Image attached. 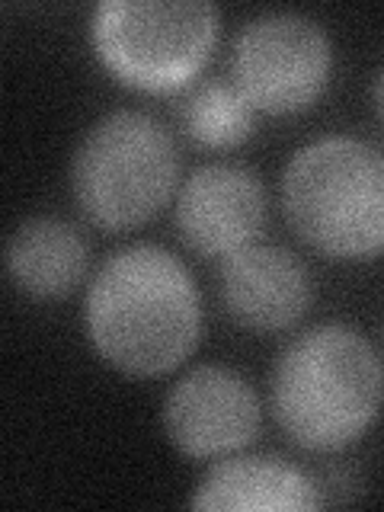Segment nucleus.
Masks as SVG:
<instances>
[{"instance_id":"1","label":"nucleus","mask_w":384,"mask_h":512,"mask_svg":"<svg viewBox=\"0 0 384 512\" xmlns=\"http://www.w3.org/2000/svg\"><path fill=\"white\" fill-rule=\"evenodd\" d=\"M84 324L106 365L135 378L173 372L199 343L196 282L164 247H125L93 276Z\"/></svg>"},{"instance_id":"2","label":"nucleus","mask_w":384,"mask_h":512,"mask_svg":"<svg viewBox=\"0 0 384 512\" xmlns=\"http://www.w3.org/2000/svg\"><path fill=\"white\" fill-rule=\"evenodd\" d=\"M276 423L308 452H336L365 436L384 400V368L372 343L346 324L295 336L272 365Z\"/></svg>"},{"instance_id":"3","label":"nucleus","mask_w":384,"mask_h":512,"mask_svg":"<svg viewBox=\"0 0 384 512\" xmlns=\"http://www.w3.org/2000/svg\"><path fill=\"white\" fill-rule=\"evenodd\" d=\"M282 208L324 256L372 260L384 253V151L352 135L304 144L285 167Z\"/></svg>"},{"instance_id":"4","label":"nucleus","mask_w":384,"mask_h":512,"mask_svg":"<svg viewBox=\"0 0 384 512\" xmlns=\"http://www.w3.org/2000/svg\"><path fill=\"white\" fill-rule=\"evenodd\" d=\"M180 157L170 132L144 112L119 109L80 138L71 160V196L103 231H128L154 218L176 189Z\"/></svg>"},{"instance_id":"5","label":"nucleus","mask_w":384,"mask_h":512,"mask_svg":"<svg viewBox=\"0 0 384 512\" xmlns=\"http://www.w3.org/2000/svg\"><path fill=\"white\" fill-rule=\"evenodd\" d=\"M106 68L138 90H176L196 77L218 39L208 0H103L90 23Z\"/></svg>"},{"instance_id":"6","label":"nucleus","mask_w":384,"mask_h":512,"mask_svg":"<svg viewBox=\"0 0 384 512\" xmlns=\"http://www.w3.org/2000/svg\"><path fill=\"white\" fill-rule=\"evenodd\" d=\"M333 48L327 32L301 13H263L234 42V87L256 112L292 116L327 87Z\"/></svg>"},{"instance_id":"7","label":"nucleus","mask_w":384,"mask_h":512,"mask_svg":"<svg viewBox=\"0 0 384 512\" xmlns=\"http://www.w3.org/2000/svg\"><path fill=\"white\" fill-rule=\"evenodd\" d=\"M164 432L176 452L189 458H224L260 432V400L237 372L199 365L164 397Z\"/></svg>"},{"instance_id":"8","label":"nucleus","mask_w":384,"mask_h":512,"mask_svg":"<svg viewBox=\"0 0 384 512\" xmlns=\"http://www.w3.org/2000/svg\"><path fill=\"white\" fill-rule=\"evenodd\" d=\"M173 218L192 253L228 260L256 244L266 224L260 176L237 164H205L183 183Z\"/></svg>"},{"instance_id":"9","label":"nucleus","mask_w":384,"mask_h":512,"mask_svg":"<svg viewBox=\"0 0 384 512\" xmlns=\"http://www.w3.org/2000/svg\"><path fill=\"white\" fill-rule=\"evenodd\" d=\"M221 304L237 327L253 333H279L308 314L314 285L292 250L276 244H250L221 263Z\"/></svg>"},{"instance_id":"10","label":"nucleus","mask_w":384,"mask_h":512,"mask_svg":"<svg viewBox=\"0 0 384 512\" xmlns=\"http://www.w3.org/2000/svg\"><path fill=\"white\" fill-rule=\"evenodd\" d=\"M208 512H314L320 496L314 480L295 464L272 455H224L189 500Z\"/></svg>"},{"instance_id":"11","label":"nucleus","mask_w":384,"mask_h":512,"mask_svg":"<svg viewBox=\"0 0 384 512\" xmlns=\"http://www.w3.org/2000/svg\"><path fill=\"white\" fill-rule=\"evenodd\" d=\"M7 272L32 298H64L87 272V240L61 218H29L7 240Z\"/></svg>"},{"instance_id":"12","label":"nucleus","mask_w":384,"mask_h":512,"mask_svg":"<svg viewBox=\"0 0 384 512\" xmlns=\"http://www.w3.org/2000/svg\"><path fill=\"white\" fill-rule=\"evenodd\" d=\"M253 106L234 84H212L199 87L183 106L186 132L205 148H237L253 132Z\"/></svg>"},{"instance_id":"13","label":"nucleus","mask_w":384,"mask_h":512,"mask_svg":"<svg viewBox=\"0 0 384 512\" xmlns=\"http://www.w3.org/2000/svg\"><path fill=\"white\" fill-rule=\"evenodd\" d=\"M372 100H375V112H378V119H381V125H384V68H381V71H378V77H375Z\"/></svg>"}]
</instances>
